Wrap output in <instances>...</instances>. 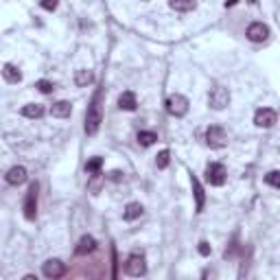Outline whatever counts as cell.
I'll use <instances>...</instances> for the list:
<instances>
[{"mask_svg":"<svg viewBox=\"0 0 280 280\" xmlns=\"http://www.w3.org/2000/svg\"><path fill=\"white\" fill-rule=\"evenodd\" d=\"M101 121H103V114H101V92L94 94L92 103L88 108V114H86V134H96L101 127Z\"/></svg>","mask_w":280,"mask_h":280,"instance_id":"obj_1","label":"cell"},{"mask_svg":"<svg viewBox=\"0 0 280 280\" xmlns=\"http://www.w3.org/2000/svg\"><path fill=\"white\" fill-rule=\"evenodd\" d=\"M206 145L210 149H223L228 145V134L226 129L219 127V125H213V127L206 129Z\"/></svg>","mask_w":280,"mask_h":280,"instance_id":"obj_2","label":"cell"},{"mask_svg":"<svg viewBox=\"0 0 280 280\" xmlns=\"http://www.w3.org/2000/svg\"><path fill=\"white\" fill-rule=\"evenodd\" d=\"M166 112H169L171 116H184L188 112V99L184 94H171L169 99H166Z\"/></svg>","mask_w":280,"mask_h":280,"instance_id":"obj_3","label":"cell"},{"mask_svg":"<svg viewBox=\"0 0 280 280\" xmlns=\"http://www.w3.org/2000/svg\"><path fill=\"white\" fill-rule=\"evenodd\" d=\"M228 103H230V92L226 88H221V86H215L213 90H210V94H208V105L213 110H223V108H228Z\"/></svg>","mask_w":280,"mask_h":280,"instance_id":"obj_4","label":"cell"},{"mask_svg":"<svg viewBox=\"0 0 280 280\" xmlns=\"http://www.w3.org/2000/svg\"><path fill=\"white\" fill-rule=\"evenodd\" d=\"M206 180L213 186H223L226 184V166L219 162H213L206 166Z\"/></svg>","mask_w":280,"mask_h":280,"instance_id":"obj_5","label":"cell"},{"mask_svg":"<svg viewBox=\"0 0 280 280\" xmlns=\"http://www.w3.org/2000/svg\"><path fill=\"white\" fill-rule=\"evenodd\" d=\"M24 217L29 221L38 217V184L29 186V193H26V199H24Z\"/></svg>","mask_w":280,"mask_h":280,"instance_id":"obj_6","label":"cell"},{"mask_svg":"<svg viewBox=\"0 0 280 280\" xmlns=\"http://www.w3.org/2000/svg\"><path fill=\"white\" fill-rule=\"evenodd\" d=\"M125 271L129 276H145L147 271V263H145V256L143 254H131L125 263Z\"/></svg>","mask_w":280,"mask_h":280,"instance_id":"obj_7","label":"cell"},{"mask_svg":"<svg viewBox=\"0 0 280 280\" xmlns=\"http://www.w3.org/2000/svg\"><path fill=\"white\" fill-rule=\"evenodd\" d=\"M274 123H276V112L274 110H269V108H261L254 114V125L256 127H274Z\"/></svg>","mask_w":280,"mask_h":280,"instance_id":"obj_8","label":"cell"},{"mask_svg":"<svg viewBox=\"0 0 280 280\" xmlns=\"http://www.w3.org/2000/svg\"><path fill=\"white\" fill-rule=\"evenodd\" d=\"M42 271H44V276L46 278H61L66 274V265L61 263V261H57V258H51V261H46L44 263V267H42Z\"/></svg>","mask_w":280,"mask_h":280,"instance_id":"obj_9","label":"cell"},{"mask_svg":"<svg viewBox=\"0 0 280 280\" xmlns=\"http://www.w3.org/2000/svg\"><path fill=\"white\" fill-rule=\"evenodd\" d=\"M269 38V29H267V24H263V22H254V24H250L248 26V40L252 42H265Z\"/></svg>","mask_w":280,"mask_h":280,"instance_id":"obj_10","label":"cell"},{"mask_svg":"<svg viewBox=\"0 0 280 280\" xmlns=\"http://www.w3.org/2000/svg\"><path fill=\"white\" fill-rule=\"evenodd\" d=\"M191 186H193V195H195V208H197V213L204 210V204H206V197H204V188H201L199 180L191 175Z\"/></svg>","mask_w":280,"mask_h":280,"instance_id":"obj_11","label":"cell"},{"mask_svg":"<svg viewBox=\"0 0 280 280\" xmlns=\"http://www.w3.org/2000/svg\"><path fill=\"white\" fill-rule=\"evenodd\" d=\"M7 182H9L11 186L24 184L26 182V169L24 166H11V169L7 171Z\"/></svg>","mask_w":280,"mask_h":280,"instance_id":"obj_12","label":"cell"},{"mask_svg":"<svg viewBox=\"0 0 280 280\" xmlns=\"http://www.w3.org/2000/svg\"><path fill=\"white\" fill-rule=\"evenodd\" d=\"M3 77H5V81H7V83H18L20 79H22V73H20V68H18V66H13V64H5V66H3Z\"/></svg>","mask_w":280,"mask_h":280,"instance_id":"obj_13","label":"cell"},{"mask_svg":"<svg viewBox=\"0 0 280 280\" xmlns=\"http://www.w3.org/2000/svg\"><path fill=\"white\" fill-rule=\"evenodd\" d=\"M136 94L134 92H123L118 96V108L125 110V112H134L136 110Z\"/></svg>","mask_w":280,"mask_h":280,"instance_id":"obj_14","label":"cell"},{"mask_svg":"<svg viewBox=\"0 0 280 280\" xmlns=\"http://www.w3.org/2000/svg\"><path fill=\"white\" fill-rule=\"evenodd\" d=\"M94 248H96V241L92 239V236H81V241L75 248V252L79 256H86V254H90V252H94Z\"/></svg>","mask_w":280,"mask_h":280,"instance_id":"obj_15","label":"cell"},{"mask_svg":"<svg viewBox=\"0 0 280 280\" xmlns=\"http://www.w3.org/2000/svg\"><path fill=\"white\" fill-rule=\"evenodd\" d=\"M70 112H73V105H70L68 101H59V103H55L51 108V114L55 118H68Z\"/></svg>","mask_w":280,"mask_h":280,"instance_id":"obj_16","label":"cell"},{"mask_svg":"<svg viewBox=\"0 0 280 280\" xmlns=\"http://www.w3.org/2000/svg\"><path fill=\"white\" fill-rule=\"evenodd\" d=\"M94 81V75H92V70H86V68H81V70H77V75H75V83L79 88H86L90 86V83Z\"/></svg>","mask_w":280,"mask_h":280,"instance_id":"obj_17","label":"cell"},{"mask_svg":"<svg viewBox=\"0 0 280 280\" xmlns=\"http://www.w3.org/2000/svg\"><path fill=\"white\" fill-rule=\"evenodd\" d=\"M140 215H143V206H140L138 201H131V204L125 206L123 219H125V221H134V219H138Z\"/></svg>","mask_w":280,"mask_h":280,"instance_id":"obj_18","label":"cell"},{"mask_svg":"<svg viewBox=\"0 0 280 280\" xmlns=\"http://www.w3.org/2000/svg\"><path fill=\"white\" fill-rule=\"evenodd\" d=\"M42 114H44V105H40V103H29L22 108V116L26 118H40Z\"/></svg>","mask_w":280,"mask_h":280,"instance_id":"obj_19","label":"cell"},{"mask_svg":"<svg viewBox=\"0 0 280 280\" xmlns=\"http://www.w3.org/2000/svg\"><path fill=\"white\" fill-rule=\"evenodd\" d=\"M169 7L175 11H193L197 3L195 0H169Z\"/></svg>","mask_w":280,"mask_h":280,"instance_id":"obj_20","label":"cell"},{"mask_svg":"<svg viewBox=\"0 0 280 280\" xmlns=\"http://www.w3.org/2000/svg\"><path fill=\"white\" fill-rule=\"evenodd\" d=\"M156 140H158V136L153 134V131H140V134H138V143L143 147H151Z\"/></svg>","mask_w":280,"mask_h":280,"instance_id":"obj_21","label":"cell"},{"mask_svg":"<svg viewBox=\"0 0 280 280\" xmlns=\"http://www.w3.org/2000/svg\"><path fill=\"white\" fill-rule=\"evenodd\" d=\"M169 162H171V153L169 151H160L158 156H156V166L158 169H166V166H169Z\"/></svg>","mask_w":280,"mask_h":280,"instance_id":"obj_22","label":"cell"},{"mask_svg":"<svg viewBox=\"0 0 280 280\" xmlns=\"http://www.w3.org/2000/svg\"><path fill=\"white\" fill-rule=\"evenodd\" d=\"M101 166H103V160L101 158H92V160H88V162H86V171L88 173H99Z\"/></svg>","mask_w":280,"mask_h":280,"instance_id":"obj_23","label":"cell"},{"mask_svg":"<svg viewBox=\"0 0 280 280\" xmlns=\"http://www.w3.org/2000/svg\"><path fill=\"white\" fill-rule=\"evenodd\" d=\"M265 182H267L269 186H274V188H280V173L278 171H271L265 175Z\"/></svg>","mask_w":280,"mask_h":280,"instance_id":"obj_24","label":"cell"},{"mask_svg":"<svg viewBox=\"0 0 280 280\" xmlns=\"http://www.w3.org/2000/svg\"><path fill=\"white\" fill-rule=\"evenodd\" d=\"M35 88H38L40 90V92H44V94H51L53 92V83L51 81H46V79H42V81H38V83H35Z\"/></svg>","mask_w":280,"mask_h":280,"instance_id":"obj_25","label":"cell"},{"mask_svg":"<svg viewBox=\"0 0 280 280\" xmlns=\"http://www.w3.org/2000/svg\"><path fill=\"white\" fill-rule=\"evenodd\" d=\"M57 3H59V0H40V5L44 7L46 11H55V9H57Z\"/></svg>","mask_w":280,"mask_h":280,"instance_id":"obj_26","label":"cell"},{"mask_svg":"<svg viewBox=\"0 0 280 280\" xmlns=\"http://www.w3.org/2000/svg\"><path fill=\"white\" fill-rule=\"evenodd\" d=\"M210 252H213V250H210V245H208L206 241H201V243H199V254H201V256H208Z\"/></svg>","mask_w":280,"mask_h":280,"instance_id":"obj_27","label":"cell"},{"mask_svg":"<svg viewBox=\"0 0 280 280\" xmlns=\"http://www.w3.org/2000/svg\"><path fill=\"white\" fill-rule=\"evenodd\" d=\"M121 175H123L121 171H112V173H110V178H112V180H121Z\"/></svg>","mask_w":280,"mask_h":280,"instance_id":"obj_28","label":"cell"},{"mask_svg":"<svg viewBox=\"0 0 280 280\" xmlns=\"http://www.w3.org/2000/svg\"><path fill=\"white\" fill-rule=\"evenodd\" d=\"M236 3H239V0H226V7H234Z\"/></svg>","mask_w":280,"mask_h":280,"instance_id":"obj_29","label":"cell"}]
</instances>
